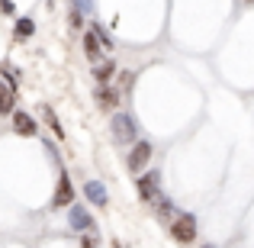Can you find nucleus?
Segmentation results:
<instances>
[{
    "label": "nucleus",
    "mask_w": 254,
    "mask_h": 248,
    "mask_svg": "<svg viewBox=\"0 0 254 248\" xmlns=\"http://www.w3.org/2000/svg\"><path fill=\"white\" fill-rule=\"evenodd\" d=\"M171 239L180 242V245L196 242V216H193V213H180V216L171 223Z\"/></svg>",
    "instance_id": "f257e3e1"
},
{
    "label": "nucleus",
    "mask_w": 254,
    "mask_h": 248,
    "mask_svg": "<svg viewBox=\"0 0 254 248\" xmlns=\"http://www.w3.org/2000/svg\"><path fill=\"white\" fill-rule=\"evenodd\" d=\"M110 129H113V139H116L119 145H132V139H135V132H138V123H135L132 113H116Z\"/></svg>",
    "instance_id": "f03ea898"
},
{
    "label": "nucleus",
    "mask_w": 254,
    "mask_h": 248,
    "mask_svg": "<svg viewBox=\"0 0 254 248\" xmlns=\"http://www.w3.org/2000/svg\"><path fill=\"white\" fill-rule=\"evenodd\" d=\"M68 226H71V229H77V232L84 236V232H93V229H97V219H93L81 203H71V210H68Z\"/></svg>",
    "instance_id": "7ed1b4c3"
},
{
    "label": "nucleus",
    "mask_w": 254,
    "mask_h": 248,
    "mask_svg": "<svg viewBox=\"0 0 254 248\" xmlns=\"http://www.w3.org/2000/svg\"><path fill=\"white\" fill-rule=\"evenodd\" d=\"M158 190H161V174H158V171H148V174L138 177V197H142L145 203L158 200Z\"/></svg>",
    "instance_id": "20e7f679"
},
{
    "label": "nucleus",
    "mask_w": 254,
    "mask_h": 248,
    "mask_svg": "<svg viewBox=\"0 0 254 248\" xmlns=\"http://www.w3.org/2000/svg\"><path fill=\"white\" fill-rule=\"evenodd\" d=\"M74 203V187H71V177L62 171V177H58V190H55V200H52V206H71Z\"/></svg>",
    "instance_id": "39448f33"
},
{
    "label": "nucleus",
    "mask_w": 254,
    "mask_h": 248,
    "mask_svg": "<svg viewBox=\"0 0 254 248\" xmlns=\"http://www.w3.org/2000/svg\"><path fill=\"white\" fill-rule=\"evenodd\" d=\"M148 158H151V142H135L129 152V167L132 171H142L148 165Z\"/></svg>",
    "instance_id": "423d86ee"
},
{
    "label": "nucleus",
    "mask_w": 254,
    "mask_h": 248,
    "mask_svg": "<svg viewBox=\"0 0 254 248\" xmlns=\"http://www.w3.org/2000/svg\"><path fill=\"white\" fill-rule=\"evenodd\" d=\"M84 197L90 200L93 206H106V203H110V197H106V187L100 184V180H87V184H84Z\"/></svg>",
    "instance_id": "0eeeda50"
},
{
    "label": "nucleus",
    "mask_w": 254,
    "mask_h": 248,
    "mask_svg": "<svg viewBox=\"0 0 254 248\" xmlns=\"http://www.w3.org/2000/svg\"><path fill=\"white\" fill-rule=\"evenodd\" d=\"M103 52H106V49H103V42H100V39H97V32L90 29V32L84 36V55L90 58L93 65H100V58H103Z\"/></svg>",
    "instance_id": "6e6552de"
},
{
    "label": "nucleus",
    "mask_w": 254,
    "mask_h": 248,
    "mask_svg": "<svg viewBox=\"0 0 254 248\" xmlns=\"http://www.w3.org/2000/svg\"><path fill=\"white\" fill-rule=\"evenodd\" d=\"M13 129H16L19 136H36V132H39V126H36V119H32L29 113L16 110V113H13Z\"/></svg>",
    "instance_id": "1a4fd4ad"
},
{
    "label": "nucleus",
    "mask_w": 254,
    "mask_h": 248,
    "mask_svg": "<svg viewBox=\"0 0 254 248\" xmlns=\"http://www.w3.org/2000/svg\"><path fill=\"white\" fill-rule=\"evenodd\" d=\"M16 113V90L10 84H0V116H13Z\"/></svg>",
    "instance_id": "9d476101"
},
{
    "label": "nucleus",
    "mask_w": 254,
    "mask_h": 248,
    "mask_svg": "<svg viewBox=\"0 0 254 248\" xmlns=\"http://www.w3.org/2000/svg\"><path fill=\"white\" fill-rule=\"evenodd\" d=\"M97 106H100V110H116V106H119V93L116 90H113V87L110 84H100V90H97Z\"/></svg>",
    "instance_id": "9b49d317"
},
{
    "label": "nucleus",
    "mask_w": 254,
    "mask_h": 248,
    "mask_svg": "<svg viewBox=\"0 0 254 248\" xmlns=\"http://www.w3.org/2000/svg\"><path fill=\"white\" fill-rule=\"evenodd\" d=\"M113 75H116V62H110V58L100 62L97 68H93V81H97V84H110Z\"/></svg>",
    "instance_id": "f8f14e48"
},
{
    "label": "nucleus",
    "mask_w": 254,
    "mask_h": 248,
    "mask_svg": "<svg viewBox=\"0 0 254 248\" xmlns=\"http://www.w3.org/2000/svg\"><path fill=\"white\" fill-rule=\"evenodd\" d=\"M39 113H42V119H45V123L52 126V129H55V136H58V139H64V129H62V123H58L55 110H52V106H42V110H39Z\"/></svg>",
    "instance_id": "ddd939ff"
},
{
    "label": "nucleus",
    "mask_w": 254,
    "mask_h": 248,
    "mask_svg": "<svg viewBox=\"0 0 254 248\" xmlns=\"http://www.w3.org/2000/svg\"><path fill=\"white\" fill-rule=\"evenodd\" d=\"M155 206H158V216H161V219H177V210H174V203L168 197H158Z\"/></svg>",
    "instance_id": "4468645a"
},
{
    "label": "nucleus",
    "mask_w": 254,
    "mask_h": 248,
    "mask_svg": "<svg viewBox=\"0 0 254 248\" xmlns=\"http://www.w3.org/2000/svg\"><path fill=\"white\" fill-rule=\"evenodd\" d=\"M90 29L97 32V39H100V42H103V49H106V52H110V49H116V42H113V36H110V32H106V26H103V23H93Z\"/></svg>",
    "instance_id": "2eb2a0df"
},
{
    "label": "nucleus",
    "mask_w": 254,
    "mask_h": 248,
    "mask_svg": "<svg viewBox=\"0 0 254 248\" xmlns=\"http://www.w3.org/2000/svg\"><path fill=\"white\" fill-rule=\"evenodd\" d=\"M36 32V23L32 19H16V39H29Z\"/></svg>",
    "instance_id": "dca6fc26"
},
{
    "label": "nucleus",
    "mask_w": 254,
    "mask_h": 248,
    "mask_svg": "<svg viewBox=\"0 0 254 248\" xmlns=\"http://www.w3.org/2000/svg\"><path fill=\"white\" fill-rule=\"evenodd\" d=\"M0 75H3V81L10 84L13 90H16V87H19V78H16V71H13V68H10V65H6V62H0Z\"/></svg>",
    "instance_id": "f3484780"
},
{
    "label": "nucleus",
    "mask_w": 254,
    "mask_h": 248,
    "mask_svg": "<svg viewBox=\"0 0 254 248\" xmlns=\"http://www.w3.org/2000/svg\"><path fill=\"white\" fill-rule=\"evenodd\" d=\"M71 26H74V29L84 26V10H81V6H71Z\"/></svg>",
    "instance_id": "a211bd4d"
},
{
    "label": "nucleus",
    "mask_w": 254,
    "mask_h": 248,
    "mask_svg": "<svg viewBox=\"0 0 254 248\" xmlns=\"http://www.w3.org/2000/svg\"><path fill=\"white\" fill-rule=\"evenodd\" d=\"M71 6H81L84 13H93V0H71Z\"/></svg>",
    "instance_id": "6ab92c4d"
},
{
    "label": "nucleus",
    "mask_w": 254,
    "mask_h": 248,
    "mask_svg": "<svg viewBox=\"0 0 254 248\" xmlns=\"http://www.w3.org/2000/svg\"><path fill=\"white\" fill-rule=\"evenodd\" d=\"M0 13H16V6H13V0H0Z\"/></svg>",
    "instance_id": "aec40b11"
},
{
    "label": "nucleus",
    "mask_w": 254,
    "mask_h": 248,
    "mask_svg": "<svg viewBox=\"0 0 254 248\" xmlns=\"http://www.w3.org/2000/svg\"><path fill=\"white\" fill-rule=\"evenodd\" d=\"M245 3H254V0H245Z\"/></svg>",
    "instance_id": "412c9836"
}]
</instances>
